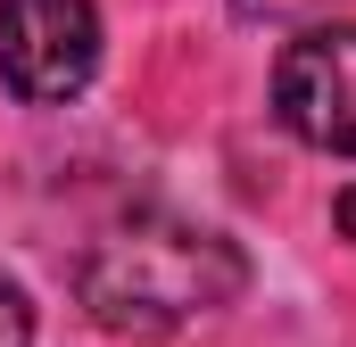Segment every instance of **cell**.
Listing matches in <instances>:
<instances>
[{"label":"cell","instance_id":"cell-6","mask_svg":"<svg viewBox=\"0 0 356 347\" xmlns=\"http://www.w3.org/2000/svg\"><path fill=\"white\" fill-rule=\"evenodd\" d=\"M298 0H241V17H290Z\"/></svg>","mask_w":356,"mask_h":347},{"label":"cell","instance_id":"cell-3","mask_svg":"<svg viewBox=\"0 0 356 347\" xmlns=\"http://www.w3.org/2000/svg\"><path fill=\"white\" fill-rule=\"evenodd\" d=\"M273 116L307 149L356 158V25H307L273 58Z\"/></svg>","mask_w":356,"mask_h":347},{"label":"cell","instance_id":"cell-1","mask_svg":"<svg viewBox=\"0 0 356 347\" xmlns=\"http://www.w3.org/2000/svg\"><path fill=\"white\" fill-rule=\"evenodd\" d=\"M83 306L99 331L116 339H166V331H191L207 314H224L241 289H249V257L207 232V223H182V215H124L91 240L83 257Z\"/></svg>","mask_w":356,"mask_h":347},{"label":"cell","instance_id":"cell-2","mask_svg":"<svg viewBox=\"0 0 356 347\" xmlns=\"http://www.w3.org/2000/svg\"><path fill=\"white\" fill-rule=\"evenodd\" d=\"M99 75L91 0H0V83L25 108H67Z\"/></svg>","mask_w":356,"mask_h":347},{"label":"cell","instance_id":"cell-5","mask_svg":"<svg viewBox=\"0 0 356 347\" xmlns=\"http://www.w3.org/2000/svg\"><path fill=\"white\" fill-rule=\"evenodd\" d=\"M332 223H340V232H348V240H356V182H348V190H340V207H332Z\"/></svg>","mask_w":356,"mask_h":347},{"label":"cell","instance_id":"cell-4","mask_svg":"<svg viewBox=\"0 0 356 347\" xmlns=\"http://www.w3.org/2000/svg\"><path fill=\"white\" fill-rule=\"evenodd\" d=\"M0 347H33V298L8 273H0Z\"/></svg>","mask_w":356,"mask_h":347}]
</instances>
